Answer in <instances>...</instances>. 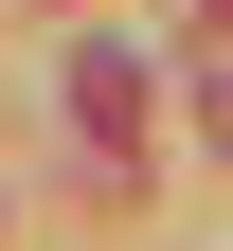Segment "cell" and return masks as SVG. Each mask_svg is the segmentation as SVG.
I'll list each match as a JSON object with an SVG mask.
<instances>
[{"label":"cell","instance_id":"1","mask_svg":"<svg viewBox=\"0 0 233 251\" xmlns=\"http://www.w3.org/2000/svg\"><path fill=\"white\" fill-rule=\"evenodd\" d=\"M72 108H90V144H144V72H126V54H90V72H72Z\"/></svg>","mask_w":233,"mask_h":251}]
</instances>
